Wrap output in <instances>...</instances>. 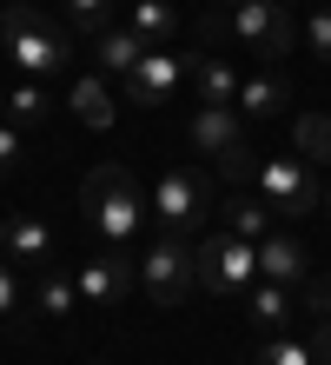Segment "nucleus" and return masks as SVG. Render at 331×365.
I'll list each match as a JSON object with an SVG mask.
<instances>
[{
  "label": "nucleus",
  "mask_w": 331,
  "mask_h": 365,
  "mask_svg": "<svg viewBox=\"0 0 331 365\" xmlns=\"http://www.w3.org/2000/svg\"><path fill=\"white\" fill-rule=\"evenodd\" d=\"M252 365H318V352H312V339H292V332H272L258 346V359Z\"/></svg>",
  "instance_id": "nucleus-22"
},
{
  "label": "nucleus",
  "mask_w": 331,
  "mask_h": 365,
  "mask_svg": "<svg viewBox=\"0 0 331 365\" xmlns=\"http://www.w3.org/2000/svg\"><path fill=\"white\" fill-rule=\"evenodd\" d=\"M33 306H40V319H66V312H80V286H73L60 266H40V279H33Z\"/></svg>",
  "instance_id": "nucleus-20"
},
{
  "label": "nucleus",
  "mask_w": 331,
  "mask_h": 365,
  "mask_svg": "<svg viewBox=\"0 0 331 365\" xmlns=\"http://www.w3.org/2000/svg\"><path fill=\"white\" fill-rule=\"evenodd\" d=\"M232 40L246 53H258L265 67H278V60L292 53L298 27H292V14H285V7H272V0H246V7H232Z\"/></svg>",
  "instance_id": "nucleus-7"
},
{
  "label": "nucleus",
  "mask_w": 331,
  "mask_h": 365,
  "mask_svg": "<svg viewBox=\"0 0 331 365\" xmlns=\"http://www.w3.org/2000/svg\"><path fill=\"white\" fill-rule=\"evenodd\" d=\"M73 286H80V306L113 312L120 299L140 286V259H126V246H106V252H93V259H80Z\"/></svg>",
  "instance_id": "nucleus-8"
},
{
  "label": "nucleus",
  "mask_w": 331,
  "mask_h": 365,
  "mask_svg": "<svg viewBox=\"0 0 331 365\" xmlns=\"http://www.w3.org/2000/svg\"><path fill=\"white\" fill-rule=\"evenodd\" d=\"M93 365H100V359H93Z\"/></svg>",
  "instance_id": "nucleus-33"
},
{
  "label": "nucleus",
  "mask_w": 331,
  "mask_h": 365,
  "mask_svg": "<svg viewBox=\"0 0 331 365\" xmlns=\"http://www.w3.org/2000/svg\"><path fill=\"white\" fill-rule=\"evenodd\" d=\"M272 7H292V0H272Z\"/></svg>",
  "instance_id": "nucleus-31"
},
{
  "label": "nucleus",
  "mask_w": 331,
  "mask_h": 365,
  "mask_svg": "<svg viewBox=\"0 0 331 365\" xmlns=\"http://www.w3.org/2000/svg\"><path fill=\"white\" fill-rule=\"evenodd\" d=\"M186 80H192V93L199 106H238V73H232V60L226 53H186Z\"/></svg>",
  "instance_id": "nucleus-11"
},
{
  "label": "nucleus",
  "mask_w": 331,
  "mask_h": 365,
  "mask_svg": "<svg viewBox=\"0 0 331 365\" xmlns=\"http://www.w3.org/2000/svg\"><path fill=\"white\" fill-rule=\"evenodd\" d=\"M179 87H186V60L172 53V47H146V53H140V67L120 80V93H126L132 106H166Z\"/></svg>",
  "instance_id": "nucleus-9"
},
{
  "label": "nucleus",
  "mask_w": 331,
  "mask_h": 365,
  "mask_svg": "<svg viewBox=\"0 0 331 365\" xmlns=\"http://www.w3.org/2000/svg\"><path fill=\"white\" fill-rule=\"evenodd\" d=\"M252 186H258V200L272 206V212H285V220H305V212L325 206V186H318V173H312V160H305V153H292V160H258Z\"/></svg>",
  "instance_id": "nucleus-4"
},
{
  "label": "nucleus",
  "mask_w": 331,
  "mask_h": 365,
  "mask_svg": "<svg viewBox=\"0 0 331 365\" xmlns=\"http://www.w3.org/2000/svg\"><path fill=\"white\" fill-rule=\"evenodd\" d=\"M66 106H73V120H80V126H93V133H106V126L120 120V100H113V87H106L100 73L73 80V87H66Z\"/></svg>",
  "instance_id": "nucleus-15"
},
{
  "label": "nucleus",
  "mask_w": 331,
  "mask_h": 365,
  "mask_svg": "<svg viewBox=\"0 0 331 365\" xmlns=\"http://www.w3.org/2000/svg\"><path fill=\"white\" fill-rule=\"evenodd\" d=\"M305 47H312L318 60H331V0H318V7L305 14Z\"/></svg>",
  "instance_id": "nucleus-25"
},
{
  "label": "nucleus",
  "mask_w": 331,
  "mask_h": 365,
  "mask_svg": "<svg viewBox=\"0 0 331 365\" xmlns=\"http://www.w3.org/2000/svg\"><path fill=\"white\" fill-rule=\"evenodd\" d=\"M212 166L226 173V186H246V180L258 173V153H252V146H232V153H226V160H212Z\"/></svg>",
  "instance_id": "nucleus-26"
},
{
  "label": "nucleus",
  "mask_w": 331,
  "mask_h": 365,
  "mask_svg": "<svg viewBox=\"0 0 331 365\" xmlns=\"http://www.w3.org/2000/svg\"><path fill=\"white\" fill-rule=\"evenodd\" d=\"M0 252L14 266H47L53 259V226L33 220V212H14V220H0Z\"/></svg>",
  "instance_id": "nucleus-12"
},
{
  "label": "nucleus",
  "mask_w": 331,
  "mask_h": 365,
  "mask_svg": "<svg viewBox=\"0 0 331 365\" xmlns=\"http://www.w3.org/2000/svg\"><path fill=\"white\" fill-rule=\"evenodd\" d=\"M238 306H246V326H252V332H265V339L292 326V292H285L278 279H252V286L238 292Z\"/></svg>",
  "instance_id": "nucleus-13"
},
{
  "label": "nucleus",
  "mask_w": 331,
  "mask_h": 365,
  "mask_svg": "<svg viewBox=\"0 0 331 365\" xmlns=\"http://www.w3.org/2000/svg\"><path fill=\"white\" fill-rule=\"evenodd\" d=\"M219 7H246V0H219Z\"/></svg>",
  "instance_id": "nucleus-30"
},
{
  "label": "nucleus",
  "mask_w": 331,
  "mask_h": 365,
  "mask_svg": "<svg viewBox=\"0 0 331 365\" xmlns=\"http://www.w3.org/2000/svg\"><path fill=\"white\" fill-rule=\"evenodd\" d=\"M258 279H278V286H305L312 279V259L292 232H265L258 240Z\"/></svg>",
  "instance_id": "nucleus-14"
},
{
  "label": "nucleus",
  "mask_w": 331,
  "mask_h": 365,
  "mask_svg": "<svg viewBox=\"0 0 331 365\" xmlns=\"http://www.w3.org/2000/svg\"><path fill=\"white\" fill-rule=\"evenodd\" d=\"M80 200H86V212H93V226L106 232V246H126L132 232L146 226V212H152L132 166H93L86 186H80Z\"/></svg>",
  "instance_id": "nucleus-2"
},
{
  "label": "nucleus",
  "mask_w": 331,
  "mask_h": 365,
  "mask_svg": "<svg viewBox=\"0 0 331 365\" xmlns=\"http://www.w3.org/2000/svg\"><path fill=\"white\" fill-rule=\"evenodd\" d=\"M132 34L146 40V47H172V34H179V7L172 0H132Z\"/></svg>",
  "instance_id": "nucleus-19"
},
{
  "label": "nucleus",
  "mask_w": 331,
  "mask_h": 365,
  "mask_svg": "<svg viewBox=\"0 0 331 365\" xmlns=\"http://www.w3.org/2000/svg\"><path fill=\"white\" fill-rule=\"evenodd\" d=\"M53 113V93L40 87V80H14L7 87V120L14 126H33V120H47Z\"/></svg>",
  "instance_id": "nucleus-21"
},
{
  "label": "nucleus",
  "mask_w": 331,
  "mask_h": 365,
  "mask_svg": "<svg viewBox=\"0 0 331 365\" xmlns=\"http://www.w3.org/2000/svg\"><path fill=\"white\" fill-rule=\"evenodd\" d=\"M0 40H7L14 67H20V73H33V80H60V73H66V60H73L66 34L33 7V0H14V7H0Z\"/></svg>",
  "instance_id": "nucleus-1"
},
{
  "label": "nucleus",
  "mask_w": 331,
  "mask_h": 365,
  "mask_svg": "<svg viewBox=\"0 0 331 365\" xmlns=\"http://www.w3.org/2000/svg\"><path fill=\"white\" fill-rule=\"evenodd\" d=\"M212 206H219V186L206 173H192V166H172V173L152 180V220H159L166 232H179V240L206 220Z\"/></svg>",
  "instance_id": "nucleus-5"
},
{
  "label": "nucleus",
  "mask_w": 331,
  "mask_h": 365,
  "mask_svg": "<svg viewBox=\"0 0 331 365\" xmlns=\"http://www.w3.org/2000/svg\"><path fill=\"white\" fill-rule=\"evenodd\" d=\"M66 20H73L80 34H106L113 27V0H66Z\"/></svg>",
  "instance_id": "nucleus-24"
},
{
  "label": "nucleus",
  "mask_w": 331,
  "mask_h": 365,
  "mask_svg": "<svg viewBox=\"0 0 331 365\" xmlns=\"http://www.w3.org/2000/svg\"><path fill=\"white\" fill-rule=\"evenodd\" d=\"M325 206H331V186H325Z\"/></svg>",
  "instance_id": "nucleus-32"
},
{
  "label": "nucleus",
  "mask_w": 331,
  "mask_h": 365,
  "mask_svg": "<svg viewBox=\"0 0 331 365\" xmlns=\"http://www.w3.org/2000/svg\"><path fill=\"white\" fill-rule=\"evenodd\" d=\"M226 232H238V240H252V246L272 232V206L258 200V186H252V192H246V186L226 192Z\"/></svg>",
  "instance_id": "nucleus-17"
},
{
  "label": "nucleus",
  "mask_w": 331,
  "mask_h": 365,
  "mask_svg": "<svg viewBox=\"0 0 331 365\" xmlns=\"http://www.w3.org/2000/svg\"><path fill=\"white\" fill-rule=\"evenodd\" d=\"M278 106H292V87H285V73H278V67H265V73H252V80H238V113L272 120Z\"/></svg>",
  "instance_id": "nucleus-16"
},
{
  "label": "nucleus",
  "mask_w": 331,
  "mask_h": 365,
  "mask_svg": "<svg viewBox=\"0 0 331 365\" xmlns=\"http://www.w3.org/2000/svg\"><path fill=\"white\" fill-rule=\"evenodd\" d=\"M258 279V246L238 240V232H219V240L199 246V286L219 292V299H238Z\"/></svg>",
  "instance_id": "nucleus-6"
},
{
  "label": "nucleus",
  "mask_w": 331,
  "mask_h": 365,
  "mask_svg": "<svg viewBox=\"0 0 331 365\" xmlns=\"http://www.w3.org/2000/svg\"><path fill=\"white\" fill-rule=\"evenodd\" d=\"M298 153L331 166V113H298Z\"/></svg>",
  "instance_id": "nucleus-23"
},
{
  "label": "nucleus",
  "mask_w": 331,
  "mask_h": 365,
  "mask_svg": "<svg viewBox=\"0 0 331 365\" xmlns=\"http://www.w3.org/2000/svg\"><path fill=\"white\" fill-rule=\"evenodd\" d=\"M192 286H199V252L179 240V232H159V240L146 246V259H140V292L159 312H172V306L192 299Z\"/></svg>",
  "instance_id": "nucleus-3"
},
{
  "label": "nucleus",
  "mask_w": 331,
  "mask_h": 365,
  "mask_svg": "<svg viewBox=\"0 0 331 365\" xmlns=\"http://www.w3.org/2000/svg\"><path fill=\"white\" fill-rule=\"evenodd\" d=\"M20 306V286H14V259H0V319Z\"/></svg>",
  "instance_id": "nucleus-27"
},
{
  "label": "nucleus",
  "mask_w": 331,
  "mask_h": 365,
  "mask_svg": "<svg viewBox=\"0 0 331 365\" xmlns=\"http://www.w3.org/2000/svg\"><path fill=\"white\" fill-rule=\"evenodd\" d=\"M0 120H7V87H0Z\"/></svg>",
  "instance_id": "nucleus-29"
},
{
  "label": "nucleus",
  "mask_w": 331,
  "mask_h": 365,
  "mask_svg": "<svg viewBox=\"0 0 331 365\" xmlns=\"http://www.w3.org/2000/svg\"><path fill=\"white\" fill-rule=\"evenodd\" d=\"M192 146L206 160H226L232 146H246V126H238V106H192Z\"/></svg>",
  "instance_id": "nucleus-10"
},
{
  "label": "nucleus",
  "mask_w": 331,
  "mask_h": 365,
  "mask_svg": "<svg viewBox=\"0 0 331 365\" xmlns=\"http://www.w3.org/2000/svg\"><path fill=\"white\" fill-rule=\"evenodd\" d=\"M20 160V133H14V120H0V173Z\"/></svg>",
  "instance_id": "nucleus-28"
},
{
  "label": "nucleus",
  "mask_w": 331,
  "mask_h": 365,
  "mask_svg": "<svg viewBox=\"0 0 331 365\" xmlns=\"http://www.w3.org/2000/svg\"><path fill=\"white\" fill-rule=\"evenodd\" d=\"M140 53H146V40L140 34H132V27H106V34H93V67L100 73H132V67H140Z\"/></svg>",
  "instance_id": "nucleus-18"
}]
</instances>
